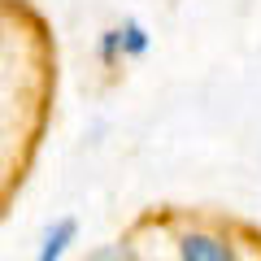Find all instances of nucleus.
<instances>
[{
	"label": "nucleus",
	"instance_id": "1",
	"mask_svg": "<svg viewBox=\"0 0 261 261\" xmlns=\"http://www.w3.org/2000/svg\"><path fill=\"white\" fill-rule=\"evenodd\" d=\"M178 252H183V261H235V257H231V248H226L218 235H205V231L183 235Z\"/></svg>",
	"mask_w": 261,
	"mask_h": 261
},
{
	"label": "nucleus",
	"instance_id": "2",
	"mask_svg": "<svg viewBox=\"0 0 261 261\" xmlns=\"http://www.w3.org/2000/svg\"><path fill=\"white\" fill-rule=\"evenodd\" d=\"M74 218H61V222H53L44 231V244H39V261H61V252H65V244L74 240Z\"/></svg>",
	"mask_w": 261,
	"mask_h": 261
},
{
	"label": "nucleus",
	"instance_id": "3",
	"mask_svg": "<svg viewBox=\"0 0 261 261\" xmlns=\"http://www.w3.org/2000/svg\"><path fill=\"white\" fill-rule=\"evenodd\" d=\"M87 261H135V252H130L126 244H109V248H96Z\"/></svg>",
	"mask_w": 261,
	"mask_h": 261
},
{
	"label": "nucleus",
	"instance_id": "4",
	"mask_svg": "<svg viewBox=\"0 0 261 261\" xmlns=\"http://www.w3.org/2000/svg\"><path fill=\"white\" fill-rule=\"evenodd\" d=\"M122 35V48H126V53H144V48H148V39H144V31L135 27V22H130L126 31H118Z\"/></svg>",
	"mask_w": 261,
	"mask_h": 261
},
{
	"label": "nucleus",
	"instance_id": "5",
	"mask_svg": "<svg viewBox=\"0 0 261 261\" xmlns=\"http://www.w3.org/2000/svg\"><path fill=\"white\" fill-rule=\"evenodd\" d=\"M118 48H122V35H118V31H109V35L100 39V57H105V61H109V57L118 53Z\"/></svg>",
	"mask_w": 261,
	"mask_h": 261
}]
</instances>
